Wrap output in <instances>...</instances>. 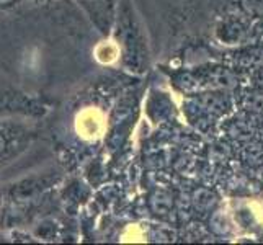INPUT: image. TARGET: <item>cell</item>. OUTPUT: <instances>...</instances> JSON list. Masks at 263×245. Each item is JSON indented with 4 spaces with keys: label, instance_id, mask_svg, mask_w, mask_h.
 Listing matches in <instances>:
<instances>
[{
    "label": "cell",
    "instance_id": "cell-1",
    "mask_svg": "<svg viewBox=\"0 0 263 245\" xmlns=\"http://www.w3.org/2000/svg\"><path fill=\"white\" fill-rule=\"evenodd\" d=\"M250 10H257V8H263V0H246Z\"/></svg>",
    "mask_w": 263,
    "mask_h": 245
},
{
    "label": "cell",
    "instance_id": "cell-2",
    "mask_svg": "<svg viewBox=\"0 0 263 245\" xmlns=\"http://www.w3.org/2000/svg\"><path fill=\"white\" fill-rule=\"evenodd\" d=\"M5 147H7V142H5V139L0 136V157L4 156V152H5Z\"/></svg>",
    "mask_w": 263,
    "mask_h": 245
},
{
    "label": "cell",
    "instance_id": "cell-3",
    "mask_svg": "<svg viewBox=\"0 0 263 245\" xmlns=\"http://www.w3.org/2000/svg\"><path fill=\"white\" fill-rule=\"evenodd\" d=\"M13 0H0V7H5V5H10Z\"/></svg>",
    "mask_w": 263,
    "mask_h": 245
}]
</instances>
